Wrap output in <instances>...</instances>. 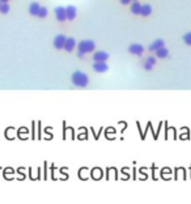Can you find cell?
Instances as JSON below:
<instances>
[{
	"label": "cell",
	"instance_id": "cell-7",
	"mask_svg": "<svg viewBox=\"0 0 191 204\" xmlns=\"http://www.w3.org/2000/svg\"><path fill=\"white\" fill-rule=\"evenodd\" d=\"M55 16L59 21H64L67 20V12H65L64 7H56L55 8Z\"/></svg>",
	"mask_w": 191,
	"mask_h": 204
},
{
	"label": "cell",
	"instance_id": "cell-6",
	"mask_svg": "<svg viewBox=\"0 0 191 204\" xmlns=\"http://www.w3.org/2000/svg\"><path fill=\"white\" fill-rule=\"evenodd\" d=\"M107 59H109V54L106 51H96L93 54L94 62H106Z\"/></svg>",
	"mask_w": 191,
	"mask_h": 204
},
{
	"label": "cell",
	"instance_id": "cell-12",
	"mask_svg": "<svg viewBox=\"0 0 191 204\" xmlns=\"http://www.w3.org/2000/svg\"><path fill=\"white\" fill-rule=\"evenodd\" d=\"M168 55H169V50L166 47H161L159 50H156V56L159 59H165L168 58Z\"/></svg>",
	"mask_w": 191,
	"mask_h": 204
},
{
	"label": "cell",
	"instance_id": "cell-14",
	"mask_svg": "<svg viewBox=\"0 0 191 204\" xmlns=\"http://www.w3.org/2000/svg\"><path fill=\"white\" fill-rule=\"evenodd\" d=\"M140 10H141V4L138 2V0L131 3V12L134 15H140Z\"/></svg>",
	"mask_w": 191,
	"mask_h": 204
},
{
	"label": "cell",
	"instance_id": "cell-10",
	"mask_svg": "<svg viewBox=\"0 0 191 204\" xmlns=\"http://www.w3.org/2000/svg\"><path fill=\"white\" fill-rule=\"evenodd\" d=\"M161 47H165V42H164L161 38H159V40H156L155 42L151 43L149 51H156V50H159V48H161Z\"/></svg>",
	"mask_w": 191,
	"mask_h": 204
},
{
	"label": "cell",
	"instance_id": "cell-13",
	"mask_svg": "<svg viewBox=\"0 0 191 204\" xmlns=\"http://www.w3.org/2000/svg\"><path fill=\"white\" fill-rule=\"evenodd\" d=\"M152 13V7L149 4H144L141 5V10H140V15L143 16V17H148V16Z\"/></svg>",
	"mask_w": 191,
	"mask_h": 204
},
{
	"label": "cell",
	"instance_id": "cell-5",
	"mask_svg": "<svg viewBox=\"0 0 191 204\" xmlns=\"http://www.w3.org/2000/svg\"><path fill=\"white\" fill-rule=\"evenodd\" d=\"M128 51L134 55H141L144 52V47H143V45H140V43H132V45H130Z\"/></svg>",
	"mask_w": 191,
	"mask_h": 204
},
{
	"label": "cell",
	"instance_id": "cell-24",
	"mask_svg": "<svg viewBox=\"0 0 191 204\" xmlns=\"http://www.w3.org/2000/svg\"><path fill=\"white\" fill-rule=\"evenodd\" d=\"M132 2H136V0H132Z\"/></svg>",
	"mask_w": 191,
	"mask_h": 204
},
{
	"label": "cell",
	"instance_id": "cell-1",
	"mask_svg": "<svg viewBox=\"0 0 191 204\" xmlns=\"http://www.w3.org/2000/svg\"><path fill=\"white\" fill-rule=\"evenodd\" d=\"M72 82L75 86H79V88H85L89 82V77L86 73L81 72V71H75L72 73Z\"/></svg>",
	"mask_w": 191,
	"mask_h": 204
},
{
	"label": "cell",
	"instance_id": "cell-11",
	"mask_svg": "<svg viewBox=\"0 0 191 204\" xmlns=\"http://www.w3.org/2000/svg\"><path fill=\"white\" fill-rule=\"evenodd\" d=\"M39 9H41V5L38 4L37 2L31 3V4L29 5V13H30L31 16H38V12H39Z\"/></svg>",
	"mask_w": 191,
	"mask_h": 204
},
{
	"label": "cell",
	"instance_id": "cell-8",
	"mask_svg": "<svg viewBox=\"0 0 191 204\" xmlns=\"http://www.w3.org/2000/svg\"><path fill=\"white\" fill-rule=\"evenodd\" d=\"M65 12H67V20H75L76 15H77V9H76L75 5H68L65 8Z\"/></svg>",
	"mask_w": 191,
	"mask_h": 204
},
{
	"label": "cell",
	"instance_id": "cell-21",
	"mask_svg": "<svg viewBox=\"0 0 191 204\" xmlns=\"http://www.w3.org/2000/svg\"><path fill=\"white\" fill-rule=\"evenodd\" d=\"M84 55H85L84 52H81V51H77V56H79V58H84Z\"/></svg>",
	"mask_w": 191,
	"mask_h": 204
},
{
	"label": "cell",
	"instance_id": "cell-15",
	"mask_svg": "<svg viewBox=\"0 0 191 204\" xmlns=\"http://www.w3.org/2000/svg\"><path fill=\"white\" fill-rule=\"evenodd\" d=\"M47 15H48V9H47L46 7H41L39 12H38V17L45 19V17H47Z\"/></svg>",
	"mask_w": 191,
	"mask_h": 204
},
{
	"label": "cell",
	"instance_id": "cell-2",
	"mask_svg": "<svg viewBox=\"0 0 191 204\" xmlns=\"http://www.w3.org/2000/svg\"><path fill=\"white\" fill-rule=\"evenodd\" d=\"M77 51H81L84 54H89V52H93L94 48H96V43L90 40H84L77 43Z\"/></svg>",
	"mask_w": 191,
	"mask_h": 204
},
{
	"label": "cell",
	"instance_id": "cell-3",
	"mask_svg": "<svg viewBox=\"0 0 191 204\" xmlns=\"http://www.w3.org/2000/svg\"><path fill=\"white\" fill-rule=\"evenodd\" d=\"M76 47H77V43H76L75 38L69 37V38H67V40H65V43H64V50L67 51V52H72Z\"/></svg>",
	"mask_w": 191,
	"mask_h": 204
},
{
	"label": "cell",
	"instance_id": "cell-17",
	"mask_svg": "<svg viewBox=\"0 0 191 204\" xmlns=\"http://www.w3.org/2000/svg\"><path fill=\"white\" fill-rule=\"evenodd\" d=\"M0 12H2V13H8V12H9V4H8V3H2V7H0Z\"/></svg>",
	"mask_w": 191,
	"mask_h": 204
},
{
	"label": "cell",
	"instance_id": "cell-16",
	"mask_svg": "<svg viewBox=\"0 0 191 204\" xmlns=\"http://www.w3.org/2000/svg\"><path fill=\"white\" fill-rule=\"evenodd\" d=\"M183 42L186 43V45H189V46H191V31H189V33H186V34L183 35Z\"/></svg>",
	"mask_w": 191,
	"mask_h": 204
},
{
	"label": "cell",
	"instance_id": "cell-18",
	"mask_svg": "<svg viewBox=\"0 0 191 204\" xmlns=\"http://www.w3.org/2000/svg\"><path fill=\"white\" fill-rule=\"evenodd\" d=\"M147 62L151 63L152 65H155V64H156V58H153V56H149V58H147Z\"/></svg>",
	"mask_w": 191,
	"mask_h": 204
},
{
	"label": "cell",
	"instance_id": "cell-20",
	"mask_svg": "<svg viewBox=\"0 0 191 204\" xmlns=\"http://www.w3.org/2000/svg\"><path fill=\"white\" fill-rule=\"evenodd\" d=\"M122 4H124V5H127V4H131L132 3V0H119Z\"/></svg>",
	"mask_w": 191,
	"mask_h": 204
},
{
	"label": "cell",
	"instance_id": "cell-19",
	"mask_svg": "<svg viewBox=\"0 0 191 204\" xmlns=\"http://www.w3.org/2000/svg\"><path fill=\"white\" fill-rule=\"evenodd\" d=\"M144 68H145L147 71H151L152 68H153V65H152L151 63H148V62H145V63H144Z\"/></svg>",
	"mask_w": 191,
	"mask_h": 204
},
{
	"label": "cell",
	"instance_id": "cell-4",
	"mask_svg": "<svg viewBox=\"0 0 191 204\" xmlns=\"http://www.w3.org/2000/svg\"><path fill=\"white\" fill-rule=\"evenodd\" d=\"M65 40H67V37H64L63 34L56 35L55 40H54V47H55L56 50H62V48H64Z\"/></svg>",
	"mask_w": 191,
	"mask_h": 204
},
{
	"label": "cell",
	"instance_id": "cell-22",
	"mask_svg": "<svg viewBox=\"0 0 191 204\" xmlns=\"http://www.w3.org/2000/svg\"><path fill=\"white\" fill-rule=\"evenodd\" d=\"M0 3H8V0H0Z\"/></svg>",
	"mask_w": 191,
	"mask_h": 204
},
{
	"label": "cell",
	"instance_id": "cell-9",
	"mask_svg": "<svg viewBox=\"0 0 191 204\" xmlns=\"http://www.w3.org/2000/svg\"><path fill=\"white\" fill-rule=\"evenodd\" d=\"M93 69L96 71V72H106V71L109 69V67H107L106 62H94Z\"/></svg>",
	"mask_w": 191,
	"mask_h": 204
},
{
	"label": "cell",
	"instance_id": "cell-23",
	"mask_svg": "<svg viewBox=\"0 0 191 204\" xmlns=\"http://www.w3.org/2000/svg\"><path fill=\"white\" fill-rule=\"evenodd\" d=\"M0 7H2V3H0Z\"/></svg>",
	"mask_w": 191,
	"mask_h": 204
}]
</instances>
